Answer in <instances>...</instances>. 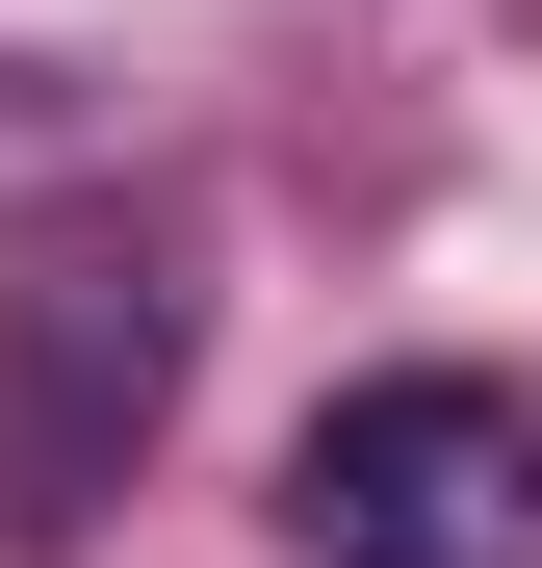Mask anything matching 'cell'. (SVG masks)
Masks as SVG:
<instances>
[{"instance_id": "6da1fadb", "label": "cell", "mask_w": 542, "mask_h": 568, "mask_svg": "<svg viewBox=\"0 0 542 568\" xmlns=\"http://www.w3.org/2000/svg\"><path fill=\"white\" fill-rule=\"evenodd\" d=\"M181 362H207V284L155 207H52L0 258V542H78L181 439Z\"/></svg>"}, {"instance_id": "7a4b0ae2", "label": "cell", "mask_w": 542, "mask_h": 568, "mask_svg": "<svg viewBox=\"0 0 542 568\" xmlns=\"http://www.w3.org/2000/svg\"><path fill=\"white\" fill-rule=\"evenodd\" d=\"M285 542L310 568H542V388L491 362H388L285 439Z\"/></svg>"}]
</instances>
